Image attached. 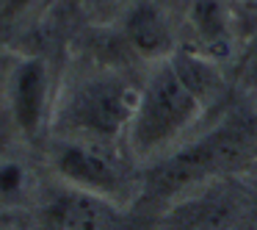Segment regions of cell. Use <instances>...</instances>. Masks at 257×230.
I'll return each mask as SVG.
<instances>
[{"label":"cell","mask_w":257,"mask_h":230,"mask_svg":"<svg viewBox=\"0 0 257 230\" xmlns=\"http://www.w3.org/2000/svg\"><path fill=\"white\" fill-rule=\"evenodd\" d=\"M172 56L150 64L139 86V100L124 136L130 158L139 164H161L180 150L210 108L180 75Z\"/></svg>","instance_id":"6da1fadb"},{"label":"cell","mask_w":257,"mask_h":230,"mask_svg":"<svg viewBox=\"0 0 257 230\" xmlns=\"http://www.w3.org/2000/svg\"><path fill=\"white\" fill-rule=\"evenodd\" d=\"M139 86L122 69L97 64L58 84L50 133L53 139L124 144Z\"/></svg>","instance_id":"7a4b0ae2"},{"label":"cell","mask_w":257,"mask_h":230,"mask_svg":"<svg viewBox=\"0 0 257 230\" xmlns=\"http://www.w3.org/2000/svg\"><path fill=\"white\" fill-rule=\"evenodd\" d=\"M251 144V133L246 122H224L207 136L185 141L180 150L155 164L152 186L163 194H183L207 180L224 178Z\"/></svg>","instance_id":"3957f363"},{"label":"cell","mask_w":257,"mask_h":230,"mask_svg":"<svg viewBox=\"0 0 257 230\" xmlns=\"http://www.w3.org/2000/svg\"><path fill=\"white\" fill-rule=\"evenodd\" d=\"M130 161L133 158L124 144L53 139L50 147V167L58 183L102 197L116 208L136 191Z\"/></svg>","instance_id":"277c9868"},{"label":"cell","mask_w":257,"mask_h":230,"mask_svg":"<svg viewBox=\"0 0 257 230\" xmlns=\"http://www.w3.org/2000/svg\"><path fill=\"white\" fill-rule=\"evenodd\" d=\"M6 108L9 119L25 141H39L50 133L53 108H56L58 84L47 58L36 53H23L6 69Z\"/></svg>","instance_id":"5b68a950"},{"label":"cell","mask_w":257,"mask_h":230,"mask_svg":"<svg viewBox=\"0 0 257 230\" xmlns=\"http://www.w3.org/2000/svg\"><path fill=\"white\" fill-rule=\"evenodd\" d=\"M246 211V186L224 175L177 194V202L163 213L161 230H235Z\"/></svg>","instance_id":"8992f818"},{"label":"cell","mask_w":257,"mask_h":230,"mask_svg":"<svg viewBox=\"0 0 257 230\" xmlns=\"http://www.w3.org/2000/svg\"><path fill=\"white\" fill-rule=\"evenodd\" d=\"M183 23L191 36L188 50L224 64L238 50V20L229 0H185Z\"/></svg>","instance_id":"52a82bcc"},{"label":"cell","mask_w":257,"mask_h":230,"mask_svg":"<svg viewBox=\"0 0 257 230\" xmlns=\"http://www.w3.org/2000/svg\"><path fill=\"white\" fill-rule=\"evenodd\" d=\"M113 208L116 205L102 197L69 189L56 180V186L36 202V216L42 230H108Z\"/></svg>","instance_id":"ba28073f"},{"label":"cell","mask_w":257,"mask_h":230,"mask_svg":"<svg viewBox=\"0 0 257 230\" xmlns=\"http://www.w3.org/2000/svg\"><path fill=\"white\" fill-rule=\"evenodd\" d=\"M122 36L124 45L139 58H144L147 67L166 61L180 47L169 9L161 0H136L122 14Z\"/></svg>","instance_id":"9c48e42d"},{"label":"cell","mask_w":257,"mask_h":230,"mask_svg":"<svg viewBox=\"0 0 257 230\" xmlns=\"http://www.w3.org/2000/svg\"><path fill=\"white\" fill-rule=\"evenodd\" d=\"M36 197L34 172L23 158L3 156L0 158V205H20Z\"/></svg>","instance_id":"30bf717a"},{"label":"cell","mask_w":257,"mask_h":230,"mask_svg":"<svg viewBox=\"0 0 257 230\" xmlns=\"http://www.w3.org/2000/svg\"><path fill=\"white\" fill-rule=\"evenodd\" d=\"M53 6V0H0V17L6 23H25Z\"/></svg>","instance_id":"8fae6325"},{"label":"cell","mask_w":257,"mask_h":230,"mask_svg":"<svg viewBox=\"0 0 257 230\" xmlns=\"http://www.w3.org/2000/svg\"><path fill=\"white\" fill-rule=\"evenodd\" d=\"M229 3H254V0H229Z\"/></svg>","instance_id":"7c38bea8"},{"label":"cell","mask_w":257,"mask_h":230,"mask_svg":"<svg viewBox=\"0 0 257 230\" xmlns=\"http://www.w3.org/2000/svg\"><path fill=\"white\" fill-rule=\"evenodd\" d=\"M97 3H102V0H97Z\"/></svg>","instance_id":"4fadbf2b"}]
</instances>
